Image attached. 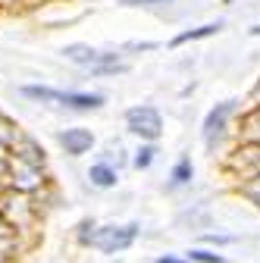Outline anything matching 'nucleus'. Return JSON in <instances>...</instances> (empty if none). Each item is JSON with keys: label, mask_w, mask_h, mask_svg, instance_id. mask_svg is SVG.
I'll return each mask as SVG.
<instances>
[{"label": "nucleus", "mask_w": 260, "mask_h": 263, "mask_svg": "<svg viewBox=\"0 0 260 263\" xmlns=\"http://www.w3.org/2000/svg\"><path fill=\"white\" fill-rule=\"evenodd\" d=\"M63 57L85 66L91 76H122L128 69V63H122L116 53L97 50V47H88V44H66L63 47Z\"/></svg>", "instance_id": "nucleus-1"}, {"label": "nucleus", "mask_w": 260, "mask_h": 263, "mask_svg": "<svg viewBox=\"0 0 260 263\" xmlns=\"http://www.w3.org/2000/svg\"><path fill=\"white\" fill-rule=\"evenodd\" d=\"M22 94L25 97H35V101H50L57 107H69V110H97V107H104V94L57 91V88H44V85H25Z\"/></svg>", "instance_id": "nucleus-2"}, {"label": "nucleus", "mask_w": 260, "mask_h": 263, "mask_svg": "<svg viewBox=\"0 0 260 263\" xmlns=\"http://www.w3.org/2000/svg\"><path fill=\"white\" fill-rule=\"evenodd\" d=\"M138 238V226L135 222H128V226H104V229H97L91 245L97 251H104V254H119L125 251L128 245H132Z\"/></svg>", "instance_id": "nucleus-3"}, {"label": "nucleus", "mask_w": 260, "mask_h": 263, "mask_svg": "<svg viewBox=\"0 0 260 263\" xmlns=\"http://www.w3.org/2000/svg\"><path fill=\"white\" fill-rule=\"evenodd\" d=\"M125 125L132 135L144 138V141H157L160 138V132H163V119H160V113L154 107H132V110H125Z\"/></svg>", "instance_id": "nucleus-4"}, {"label": "nucleus", "mask_w": 260, "mask_h": 263, "mask_svg": "<svg viewBox=\"0 0 260 263\" xmlns=\"http://www.w3.org/2000/svg\"><path fill=\"white\" fill-rule=\"evenodd\" d=\"M235 110V101H222V104H216L210 113H207V119H204V144L213 151L216 147V141L222 138V132H226V119H229V113Z\"/></svg>", "instance_id": "nucleus-5"}, {"label": "nucleus", "mask_w": 260, "mask_h": 263, "mask_svg": "<svg viewBox=\"0 0 260 263\" xmlns=\"http://www.w3.org/2000/svg\"><path fill=\"white\" fill-rule=\"evenodd\" d=\"M60 144L66 147L69 157H82L85 151H91L94 135H91L88 128H66V132H60Z\"/></svg>", "instance_id": "nucleus-6"}, {"label": "nucleus", "mask_w": 260, "mask_h": 263, "mask_svg": "<svg viewBox=\"0 0 260 263\" xmlns=\"http://www.w3.org/2000/svg\"><path fill=\"white\" fill-rule=\"evenodd\" d=\"M222 25L219 22H207V25H198V28H188V31H182V35H176L173 41H170V47H179V44H188V41H201V38H210V35H216Z\"/></svg>", "instance_id": "nucleus-7"}, {"label": "nucleus", "mask_w": 260, "mask_h": 263, "mask_svg": "<svg viewBox=\"0 0 260 263\" xmlns=\"http://www.w3.org/2000/svg\"><path fill=\"white\" fill-rule=\"evenodd\" d=\"M88 179L97 185V188H113L116 185V170H110L107 163H94L88 170Z\"/></svg>", "instance_id": "nucleus-8"}, {"label": "nucleus", "mask_w": 260, "mask_h": 263, "mask_svg": "<svg viewBox=\"0 0 260 263\" xmlns=\"http://www.w3.org/2000/svg\"><path fill=\"white\" fill-rule=\"evenodd\" d=\"M191 173H194V170H191V160L182 157L176 166H173V185H176V188H179V185H188V182H191Z\"/></svg>", "instance_id": "nucleus-9"}, {"label": "nucleus", "mask_w": 260, "mask_h": 263, "mask_svg": "<svg viewBox=\"0 0 260 263\" xmlns=\"http://www.w3.org/2000/svg\"><path fill=\"white\" fill-rule=\"evenodd\" d=\"M245 138L260 141V110H254V113L245 119Z\"/></svg>", "instance_id": "nucleus-10"}, {"label": "nucleus", "mask_w": 260, "mask_h": 263, "mask_svg": "<svg viewBox=\"0 0 260 263\" xmlns=\"http://www.w3.org/2000/svg\"><path fill=\"white\" fill-rule=\"evenodd\" d=\"M154 144H144V147H138V154H135V166L138 170H147L151 166V163H154Z\"/></svg>", "instance_id": "nucleus-11"}, {"label": "nucleus", "mask_w": 260, "mask_h": 263, "mask_svg": "<svg viewBox=\"0 0 260 263\" xmlns=\"http://www.w3.org/2000/svg\"><path fill=\"white\" fill-rule=\"evenodd\" d=\"M188 260H194V263H226L222 254H210V251H191Z\"/></svg>", "instance_id": "nucleus-12"}, {"label": "nucleus", "mask_w": 260, "mask_h": 263, "mask_svg": "<svg viewBox=\"0 0 260 263\" xmlns=\"http://www.w3.org/2000/svg\"><path fill=\"white\" fill-rule=\"evenodd\" d=\"M204 241H210V245H232V235H204Z\"/></svg>", "instance_id": "nucleus-13"}, {"label": "nucleus", "mask_w": 260, "mask_h": 263, "mask_svg": "<svg viewBox=\"0 0 260 263\" xmlns=\"http://www.w3.org/2000/svg\"><path fill=\"white\" fill-rule=\"evenodd\" d=\"M119 4H132V7H141V4H170V0H119Z\"/></svg>", "instance_id": "nucleus-14"}, {"label": "nucleus", "mask_w": 260, "mask_h": 263, "mask_svg": "<svg viewBox=\"0 0 260 263\" xmlns=\"http://www.w3.org/2000/svg\"><path fill=\"white\" fill-rule=\"evenodd\" d=\"M157 263H185V260H176V257H160Z\"/></svg>", "instance_id": "nucleus-15"}, {"label": "nucleus", "mask_w": 260, "mask_h": 263, "mask_svg": "<svg viewBox=\"0 0 260 263\" xmlns=\"http://www.w3.org/2000/svg\"><path fill=\"white\" fill-rule=\"evenodd\" d=\"M254 35H260V25H257V28H254Z\"/></svg>", "instance_id": "nucleus-16"}, {"label": "nucleus", "mask_w": 260, "mask_h": 263, "mask_svg": "<svg viewBox=\"0 0 260 263\" xmlns=\"http://www.w3.org/2000/svg\"><path fill=\"white\" fill-rule=\"evenodd\" d=\"M116 263H119V260H116Z\"/></svg>", "instance_id": "nucleus-17"}]
</instances>
